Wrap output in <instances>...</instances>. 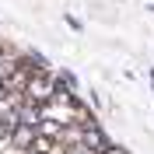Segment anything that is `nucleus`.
I'll return each mask as SVG.
<instances>
[{
  "label": "nucleus",
  "instance_id": "2",
  "mask_svg": "<svg viewBox=\"0 0 154 154\" xmlns=\"http://www.w3.org/2000/svg\"><path fill=\"white\" fill-rule=\"evenodd\" d=\"M35 133L38 137H49V140H60V137H63V123H56V119H38Z\"/></svg>",
  "mask_w": 154,
  "mask_h": 154
},
{
  "label": "nucleus",
  "instance_id": "4",
  "mask_svg": "<svg viewBox=\"0 0 154 154\" xmlns=\"http://www.w3.org/2000/svg\"><path fill=\"white\" fill-rule=\"evenodd\" d=\"M7 137H11V126H4V123H0V144H4Z\"/></svg>",
  "mask_w": 154,
  "mask_h": 154
},
{
  "label": "nucleus",
  "instance_id": "1",
  "mask_svg": "<svg viewBox=\"0 0 154 154\" xmlns=\"http://www.w3.org/2000/svg\"><path fill=\"white\" fill-rule=\"evenodd\" d=\"M11 140L18 147H25V151H32V144H35V126H14L11 130Z\"/></svg>",
  "mask_w": 154,
  "mask_h": 154
},
{
  "label": "nucleus",
  "instance_id": "3",
  "mask_svg": "<svg viewBox=\"0 0 154 154\" xmlns=\"http://www.w3.org/2000/svg\"><path fill=\"white\" fill-rule=\"evenodd\" d=\"M0 154H32V151H25V147H18V144H14V140L7 137V140L0 144Z\"/></svg>",
  "mask_w": 154,
  "mask_h": 154
},
{
  "label": "nucleus",
  "instance_id": "5",
  "mask_svg": "<svg viewBox=\"0 0 154 154\" xmlns=\"http://www.w3.org/2000/svg\"><path fill=\"white\" fill-rule=\"evenodd\" d=\"M102 154H126V151H119V147H112V144H109V147H105Z\"/></svg>",
  "mask_w": 154,
  "mask_h": 154
}]
</instances>
